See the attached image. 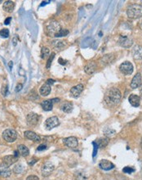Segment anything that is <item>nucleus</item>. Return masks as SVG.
Wrapping results in <instances>:
<instances>
[{
	"instance_id": "1",
	"label": "nucleus",
	"mask_w": 142,
	"mask_h": 180,
	"mask_svg": "<svg viewBox=\"0 0 142 180\" xmlns=\"http://www.w3.org/2000/svg\"><path fill=\"white\" fill-rule=\"evenodd\" d=\"M121 97H122V94L119 89L117 88H111L106 92L105 101L109 107H114L119 103Z\"/></svg>"
},
{
	"instance_id": "2",
	"label": "nucleus",
	"mask_w": 142,
	"mask_h": 180,
	"mask_svg": "<svg viewBox=\"0 0 142 180\" xmlns=\"http://www.w3.org/2000/svg\"><path fill=\"white\" fill-rule=\"evenodd\" d=\"M61 30V25L58 21L52 20L46 25V33L50 37H56Z\"/></svg>"
},
{
	"instance_id": "3",
	"label": "nucleus",
	"mask_w": 142,
	"mask_h": 180,
	"mask_svg": "<svg viewBox=\"0 0 142 180\" xmlns=\"http://www.w3.org/2000/svg\"><path fill=\"white\" fill-rule=\"evenodd\" d=\"M127 15L131 19H137L142 17V5L132 4L127 9Z\"/></svg>"
},
{
	"instance_id": "4",
	"label": "nucleus",
	"mask_w": 142,
	"mask_h": 180,
	"mask_svg": "<svg viewBox=\"0 0 142 180\" xmlns=\"http://www.w3.org/2000/svg\"><path fill=\"white\" fill-rule=\"evenodd\" d=\"M2 138L7 143H13L17 139V133L15 130L7 129L2 133Z\"/></svg>"
},
{
	"instance_id": "5",
	"label": "nucleus",
	"mask_w": 142,
	"mask_h": 180,
	"mask_svg": "<svg viewBox=\"0 0 142 180\" xmlns=\"http://www.w3.org/2000/svg\"><path fill=\"white\" fill-rule=\"evenodd\" d=\"M60 125V121L58 117L57 116H52L50 118H48L46 121H45V128L48 130H51L54 129V128L57 127Z\"/></svg>"
},
{
	"instance_id": "6",
	"label": "nucleus",
	"mask_w": 142,
	"mask_h": 180,
	"mask_svg": "<svg viewBox=\"0 0 142 180\" xmlns=\"http://www.w3.org/2000/svg\"><path fill=\"white\" fill-rule=\"evenodd\" d=\"M119 70L123 75H129L133 72V66L131 62H125L121 64L120 66H119Z\"/></svg>"
},
{
	"instance_id": "7",
	"label": "nucleus",
	"mask_w": 142,
	"mask_h": 180,
	"mask_svg": "<svg viewBox=\"0 0 142 180\" xmlns=\"http://www.w3.org/2000/svg\"><path fill=\"white\" fill-rule=\"evenodd\" d=\"M133 44V40L130 36L127 35H121L118 39V44L123 48H130Z\"/></svg>"
},
{
	"instance_id": "8",
	"label": "nucleus",
	"mask_w": 142,
	"mask_h": 180,
	"mask_svg": "<svg viewBox=\"0 0 142 180\" xmlns=\"http://www.w3.org/2000/svg\"><path fill=\"white\" fill-rule=\"evenodd\" d=\"M55 166L52 162H46L43 165L42 167V174L44 177H48L53 173V171L54 170Z\"/></svg>"
},
{
	"instance_id": "9",
	"label": "nucleus",
	"mask_w": 142,
	"mask_h": 180,
	"mask_svg": "<svg viewBox=\"0 0 142 180\" xmlns=\"http://www.w3.org/2000/svg\"><path fill=\"white\" fill-rule=\"evenodd\" d=\"M63 142L65 145L67 146L68 147H70V148H75V147H78V144H79L78 139L75 137L66 138V139H64Z\"/></svg>"
},
{
	"instance_id": "10",
	"label": "nucleus",
	"mask_w": 142,
	"mask_h": 180,
	"mask_svg": "<svg viewBox=\"0 0 142 180\" xmlns=\"http://www.w3.org/2000/svg\"><path fill=\"white\" fill-rule=\"evenodd\" d=\"M39 116L37 114H35V113H30L28 114L26 117L27 120V124H28L30 126H35V125H37L39 123Z\"/></svg>"
},
{
	"instance_id": "11",
	"label": "nucleus",
	"mask_w": 142,
	"mask_h": 180,
	"mask_svg": "<svg viewBox=\"0 0 142 180\" xmlns=\"http://www.w3.org/2000/svg\"><path fill=\"white\" fill-rule=\"evenodd\" d=\"M83 90V84H78L76 86H74L71 89H70V95L75 98H78L80 96Z\"/></svg>"
},
{
	"instance_id": "12",
	"label": "nucleus",
	"mask_w": 142,
	"mask_h": 180,
	"mask_svg": "<svg viewBox=\"0 0 142 180\" xmlns=\"http://www.w3.org/2000/svg\"><path fill=\"white\" fill-rule=\"evenodd\" d=\"M11 170L10 169L9 166L5 165L4 163L0 164V176L2 178H7L9 176H11Z\"/></svg>"
},
{
	"instance_id": "13",
	"label": "nucleus",
	"mask_w": 142,
	"mask_h": 180,
	"mask_svg": "<svg viewBox=\"0 0 142 180\" xmlns=\"http://www.w3.org/2000/svg\"><path fill=\"white\" fill-rule=\"evenodd\" d=\"M141 83H142V76L140 73H137V74L133 77L132 80H131V88H133V89L139 88Z\"/></svg>"
},
{
	"instance_id": "14",
	"label": "nucleus",
	"mask_w": 142,
	"mask_h": 180,
	"mask_svg": "<svg viewBox=\"0 0 142 180\" xmlns=\"http://www.w3.org/2000/svg\"><path fill=\"white\" fill-rule=\"evenodd\" d=\"M97 68V64L95 62H91L88 63L84 67V71L88 75H92L96 70Z\"/></svg>"
},
{
	"instance_id": "15",
	"label": "nucleus",
	"mask_w": 142,
	"mask_h": 180,
	"mask_svg": "<svg viewBox=\"0 0 142 180\" xmlns=\"http://www.w3.org/2000/svg\"><path fill=\"white\" fill-rule=\"evenodd\" d=\"M99 167L104 170H109L114 168V165L112 162L109 161L107 160H102L101 162L99 163Z\"/></svg>"
},
{
	"instance_id": "16",
	"label": "nucleus",
	"mask_w": 142,
	"mask_h": 180,
	"mask_svg": "<svg viewBox=\"0 0 142 180\" xmlns=\"http://www.w3.org/2000/svg\"><path fill=\"white\" fill-rule=\"evenodd\" d=\"M24 134L25 137L27 139H29V140H32L34 141V142H39L40 141V137L36 133H34V132L28 130V131L25 132Z\"/></svg>"
},
{
	"instance_id": "17",
	"label": "nucleus",
	"mask_w": 142,
	"mask_h": 180,
	"mask_svg": "<svg viewBox=\"0 0 142 180\" xmlns=\"http://www.w3.org/2000/svg\"><path fill=\"white\" fill-rule=\"evenodd\" d=\"M128 100H129L130 104H131L132 107H138L140 106V98L138 95H135V94L130 95Z\"/></svg>"
},
{
	"instance_id": "18",
	"label": "nucleus",
	"mask_w": 142,
	"mask_h": 180,
	"mask_svg": "<svg viewBox=\"0 0 142 180\" xmlns=\"http://www.w3.org/2000/svg\"><path fill=\"white\" fill-rule=\"evenodd\" d=\"M132 56L135 60L142 59V47L139 45L134 47L132 49Z\"/></svg>"
},
{
	"instance_id": "19",
	"label": "nucleus",
	"mask_w": 142,
	"mask_h": 180,
	"mask_svg": "<svg viewBox=\"0 0 142 180\" xmlns=\"http://www.w3.org/2000/svg\"><path fill=\"white\" fill-rule=\"evenodd\" d=\"M2 8L5 12H7L8 13H11V12H13L14 8H15V2H12V1H6L2 5Z\"/></svg>"
},
{
	"instance_id": "20",
	"label": "nucleus",
	"mask_w": 142,
	"mask_h": 180,
	"mask_svg": "<svg viewBox=\"0 0 142 180\" xmlns=\"http://www.w3.org/2000/svg\"><path fill=\"white\" fill-rule=\"evenodd\" d=\"M39 92H40V94H41L42 96H44V97H46V96H48V95L50 94V92H51V85L50 84H49V83H48L43 84V85H42V87L40 88V89H39Z\"/></svg>"
},
{
	"instance_id": "21",
	"label": "nucleus",
	"mask_w": 142,
	"mask_h": 180,
	"mask_svg": "<svg viewBox=\"0 0 142 180\" xmlns=\"http://www.w3.org/2000/svg\"><path fill=\"white\" fill-rule=\"evenodd\" d=\"M16 160H17V158L15 156H6L2 158V163H4L7 166H10L16 162Z\"/></svg>"
},
{
	"instance_id": "22",
	"label": "nucleus",
	"mask_w": 142,
	"mask_h": 180,
	"mask_svg": "<svg viewBox=\"0 0 142 180\" xmlns=\"http://www.w3.org/2000/svg\"><path fill=\"white\" fill-rule=\"evenodd\" d=\"M41 107L44 111H49L53 110V102L52 100H44L41 102Z\"/></svg>"
},
{
	"instance_id": "23",
	"label": "nucleus",
	"mask_w": 142,
	"mask_h": 180,
	"mask_svg": "<svg viewBox=\"0 0 142 180\" xmlns=\"http://www.w3.org/2000/svg\"><path fill=\"white\" fill-rule=\"evenodd\" d=\"M114 60V55L113 54H106V55L103 56L100 60V62L102 65H108V64L111 63V62Z\"/></svg>"
},
{
	"instance_id": "24",
	"label": "nucleus",
	"mask_w": 142,
	"mask_h": 180,
	"mask_svg": "<svg viewBox=\"0 0 142 180\" xmlns=\"http://www.w3.org/2000/svg\"><path fill=\"white\" fill-rule=\"evenodd\" d=\"M17 151L21 156H24V157L29 156V154H30V150H29V148L26 147V146H25V145L18 146Z\"/></svg>"
},
{
	"instance_id": "25",
	"label": "nucleus",
	"mask_w": 142,
	"mask_h": 180,
	"mask_svg": "<svg viewBox=\"0 0 142 180\" xmlns=\"http://www.w3.org/2000/svg\"><path fill=\"white\" fill-rule=\"evenodd\" d=\"M61 110L66 113H70L73 111V104L70 102H66L61 106Z\"/></svg>"
},
{
	"instance_id": "26",
	"label": "nucleus",
	"mask_w": 142,
	"mask_h": 180,
	"mask_svg": "<svg viewBox=\"0 0 142 180\" xmlns=\"http://www.w3.org/2000/svg\"><path fill=\"white\" fill-rule=\"evenodd\" d=\"M75 178L76 180H85L87 178V176L83 170H79V171L75 172Z\"/></svg>"
},
{
	"instance_id": "27",
	"label": "nucleus",
	"mask_w": 142,
	"mask_h": 180,
	"mask_svg": "<svg viewBox=\"0 0 142 180\" xmlns=\"http://www.w3.org/2000/svg\"><path fill=\"white\" fill-rule=\"evenodd\" d=\"M49 53H50V50H49L48 48L44 47V48L41 49V57L43 59L47 58V57H48V55H49Z\"/></svg>"
},
{
	"instance_id": "28",
	"label": "nucleus",
	"mask_w": 142,
	"mask_h": 180,
	"mask_svg": "<svg viewBox=\"0 0 142 180\" xmlns=\"http://www.w3.org/2000/svg\"><path fill=\"white\" fill-rule=\"evenodd\" d=\"M52 44H53V47H55V48L57 49H61V48H63L64 45H65L64 42L60 41V40H55V41H53V43H52Z\"/></svg>"
},
{
	"instance_id": "29",
	"label": "nucleus",
	"mask_w": 142,
	"mask_h": 180,
	"mask_svg": "<svg viewBox=\"0 0 142 180\" xmlns=\"http://www.w3.org/2000/svg\"><path fill=\"white\" fill-rule=\"evenodd\" d=\"M109 140L108 139H100L97 141V145L100 147H105L107 146Z\"/></svg>"
},
{
	"instance_id": "30",
	"label": "nucleus",
	"mask_w": 142,
	"mask_h": 180,
	"mask_svg": "<svg viewBox=\"0 0 142 180\" xmlns=\"http://www.w3.org/2000/svg\"><path fill=\"white\" fill-rule=\"evenodd\" d=\"M9 31L7 29H2L0 31V37L2 38H8L9 37Z\"/></svg>"
},
{
	"instance_id": "31",
	"label": "nucleus",
	"mask_w": 142,
	"mask_h": 180,
	"mask_svg": "<svg viewBox=\"0 0 142 180\" xmlns=\"http://www.w3.org/2000/svg\"><path fill=\"white\" fill-rule=\"evenodd\" d=\"M68 34H69V31H68V30H66V29H61L56 37H63V36H66Z\"/></svg>"
},
{
	"instance_id": "32",
	"label": "nucleus",
	"mask_w": 142,
	"mask_h": 180,
	"mask_svg": "<svg viewBox=\"0 0 142 180\" xmlns=\"http://www.w3.org/2000/svg\"><path fill=\"white\" fill-rule=\"evenodd\" d=\"M54 57H55V53H52V55L49 57V58H48V62H47V69L50 68V66H51V65H52V62H53Z\"/></svg>"
},
{
	"instance_id": "33",
	"label": "nucleus",
	"mask_w": 142,
	"mask_h": 180,
	"mask_svg": "<svg viewBox=\"0 0 142 180\" xmlns=\"http://www.w3.org/2000/svg\"><path fill=\"white\" fill-rule=\"evenodd\" d=\"M13 171L15 172L16 173H21L22 171H23V167H22L21 165H16V166L14 167Z\"/></svg>"
},
{
	"instance_id": "34",
	"label": "nucleus",
	"mask_w": 142,
	"mask_h": 180,
	"mask_svg": "<svg viewBox=\"0 0 142 180\" xmlns=\"http://www.w3.org/2000/svg\"><path fill=\"white\" fill-rule=\"evenodd\" d=\"M123 172L127 173H132V172H134V169L130 168V167H126V168L123 169Z\"/></svg>"
},
{
	"instance_id": "35",
	"label": "nucleus",
	"mask_w": 142,
	"mask_h": 180,
	"mask_svg": "<svg viewBox=\"0 0 142 180\" xmlns=\"http://www.w3.org/2000/svg\"><path fill=\"white\" fill-rule=\"evenodd\" d=\"M26 180H39V177L35 175H30L27 177Z\"/></svg>"
},
{
	"instance_id": "36",
	"label": "nucleus",
	"mask_w": 142,
	"mask_h": 180,
	"mask_svg": "<svg viewBox=\"0 0 142 180\" xmlns=\"http://www.w3.org/2000/svg\"><path fill=\"white\" fill-rule=\"evenodd\" d=\"M7 86H3L2 87V93L3 96H6L7 95Z\"/></svg>"
},
{
	"instance_id": "37",
	"label": "nucleus",
	"mask_w": 142,
	"mask_h": 180,
	"mask_svg": "<svg viewBox=\"0 0 142 180\" xmlns=\"http://www.w3.org/2000/svg\"><path fill=\"white\" fill-rule=\"evenodd\" d=\"M46 149H47L46 145H40L39 147L37 148V151L40 152V151H44V150H46Z\"/></svg>"
},
{
	"instance_id": "38",
	"label": "nucleus",
	"mask_w": 142,
	"mask_h": 180,
	"mask_svg": "<svg viewBox=\"0 0 142 180\" xmlns=\"http://www.w3.org/2000/svg\"><path fill=\"white\" fill-rule=\"evenodd\" d=\"M11 21V17L7 18V19L4 21V24L5 25H9V23H10V21Z\"/></svg>"
},
{
	"instance_id": "39",
	"label": "nucleus",
	"mask_w": 142,
	"mask_h": 180,
	"mask_svg": "<svg viewBox=\"0 0 142 180\" xmlns=\"http://www.w3.org/2000/svg\"><path fill=\"white\" fill-rule=\"evenodd\" d=\"M17 38L16 37H14V39H13V45L14 46H16V44H17Z\"/></svg>"
},
{
	"instance_id": "40",
	"label": "nucleus",
	"mask_w": 142,
	"mask_h": 180,
	"mask_svg": "<svg viewBox=\"0 0 142 180\" xmlns=\"http://www.w3.org/2000/svg\"><path fill=\"white\" fill-rule=\"evenodd\" d=\"M55 80H53V79H48V81H47V83H49V84H53V83H54Z\"/></svg>"
},
{
	"instance_id": "41",
	"label": "nucleus",
	"mask_w": 142,
	"mask_h": 180,
	"mask_svg": "<svg viewBox=\"0 0 142 180\" xmlns=\"http://www.w3.org/2000/svg\"><path fill=\"white\" fill-rule=\"evenodd\" d=\"M21 88H22V84H18L17 86H16V91H20L21 89Z\"/></svg>"
},
{
	"instance_id": "42",
	"label": "nucleus",
	"mask_w": 142,
	"mask_h": 180,
	"mask_svg": "<svg viewBox=\"0 0 142 180\" xmlns=\"http://www.w3.org/2000/svg\"><path fill=\"white\" fill-rule=\"evenodd\" d=\"M140 88V97H141V99H142V83L140 84V86L139 87Z\"/></svg>"
},
{
	"instance_id": "43",
	"label": "nucleus",
	"mask_w": 142,
	"mask_h": 180,
	"mask_svg": "<svg viewBox=\"0 0 142 180\" xmlns=\"http://www.w3.org/2000/svg\"><path fill=\"white\" fill-rule=\"evenodd\" d=\"M8 66H9V68H10V70H11V67H12V66H13V63H12V62H9Z\"/></svg>"
},
{
	"instance_id": "44",
	"label": "nucleus",
	"mask_w": 142,
	"mask_h": 180,
	"mask_svg": "<svg viewBox=\"0 0 142 180\" xmlns=\"http://www.w3.org/2000/svg\"><path fill=\"white\" fill-rule=\"evenodd\" d=\"M60 99L59 98H55V99H52V102H59Z\"/></svg>"
},
{
	"instance_id": "45",
	"label": "nucleus",
	"mask_w": 142,
	"mask_h": 180,
	"mask_svg": "<svg viewBox=\"0 0 142 180\" xmlns=\"http://www.w3.org/2000/svg\"><path fill=\"white\" fill-rule=\"evenodd\" d=\"M47 2H42V4H41V7H42V6H44V5L47 4Z\"/></svg>"
},
{
	"instance_id": "46",
	"label": "nucleus",
	"mask_w": 142,
	"mask_h": 180,
	"mask_svg": "<svg viewBox=\"0 0 142 180\" xmlns=\"http://www.w3.org/2000/svg\"><path fill=\"white\" fill-rule=\"evenodd\" d=\"M140 27H141V29H142V22H141V25H140Z\"/></svg>"
},
{
	"instance_id": "47",
	"label": "nucleus",
	"mask_w": 142,
	"mask_h": 180,
	"mask_svg": "<svg viewBox=\"0 0 142 180\" xmlns=\"http://www.w3.org/2000/svg\"><path fill=\"white\" fill-rule=\"evenodd\" d=\"M141 147H142V142H141Z\"/></svg>"
}]
</instances>
